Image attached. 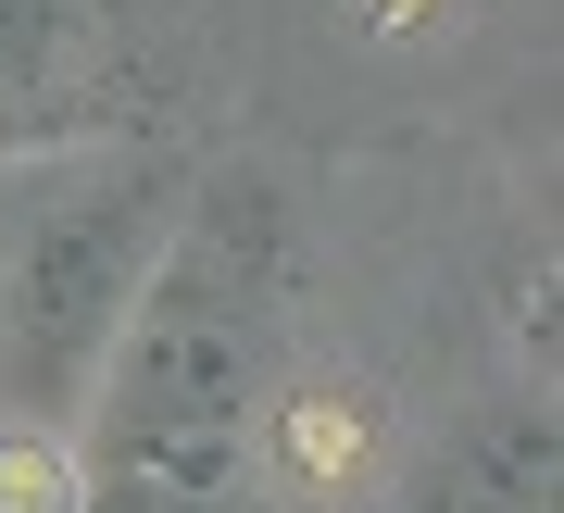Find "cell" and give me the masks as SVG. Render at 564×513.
I'll use <instances>...</instances> for the list:
<instances>
[{
    "instance_id": "obj_1",
    "label": "cell",
    "mask_w": 564,
    "mask_h": 513,
    "mask_svg": "<svg viewBox=\"0 0 564 513\" xmlns=\"http://www.w3.org/2000/svg\"><path fill=\"white\" fill-rule=\"evenodd\" d=\"M289 389V200L214 163L176 200L139 314L88 375L76 513H251V463Z\"/></svg>"
},
{
    "instance_id": "obj_2",
    "label": "cell",
    "mask_w": 564,
    "mask_h": 513,
    "mask_svg": "<svg viewBox=\"0 0 564 513\" xmlns=\"http://www.w3.org/2000/svg\"><path fill=\"white\" fill-rule=\"evenodd\" d=\"M188 176L139 139H63L0 176V426L76 438L88 375L139 314Z\"/></svg>"
},
{
    "instance_id": "obj_3",
    "label": "cell",
    "mask_w": 564,
    "mask_h": 513,
    "mask_svg": "<svg viewBox=\"0 0 564 513\" xmlns=\"http://www.w3.org/2000/svg\"><path fill=\"white\" fill-rule=\"evenodd\" d=\"M402 513H564V426L552 401H477L414 451Z\"/></svg>"
},
{
    "instance_id": "obj_4",
    "label": "cell",
    "mask_w": 564,
    "mask_h": 513,
    "mask_svg": "<svg viewBox=\"0 0 564 513\" xmlns=\"http://www.w3.org/2000/svg\"><path fill=\"white\" fill-rule=\"evenodd\" d=\"M88 0H0V151H63L88 88Z\"/></svg>"
},
{
    "instance_id": "obj_5",
    "label": "cell",
    "mask_w": 564,
    "mask_h": 513,
    "mask_svg": "<svg viewBox=\"0 0 564 513\" xmlns=\"http://www.w3.org/2000/svg\"><path fill=\"white\" fill-rule=\"evenodd\" d=\"M0 513H76V451L39 426H0Z\"/></svg>"
},
{
    "instance_id": "obj_6",
    "label": "cell",
    "mask_w": 564,
    "mask_h": 513,
    "mask_svg": "<svg viewBox=\"0 0 564 513\" xmlns=\"http://www.w3.org/2000/svg\"><path fill=\"white\" fill-rule=\"evenodd\" d=\"M351 13H426V0H351Z\"/></svg>"
}]
</instances>
